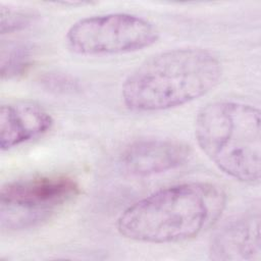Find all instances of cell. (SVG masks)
I'll return each mask as SVG.
<instances>
[{
	"label": "cell",
	"mask_w": 261,
	"mask_h": 261,
	"mask_svg": "<svg viewBox=\"0 0 261 261\" xmlns=\"http://www.w3.org/2000/svg\"><path fill=\"white\" fill-rule=\"evenodd\" d=\"M158 28L130 13H107L81 18L66 32L68 49L79 55L103 56L137 52L154 45Z\"/></svg>",
	"instance_id": "277c9868"
},
{
	"label": "cell",
	"mask_w": 261,
	"mask_h": 261,
	"mask_svg": "<svg viewBox=\"0 0 261 261\" xmlns=\"http://www.w3.org/2000/svg\"><path fill=\"white\" fill-rule=\"evenodd\" d=\"M221 75L222 63L214 52L200 47L173 48L138 65L121 85V99L136 112L167 110L206 95Z\"/></svg>",
	"instance_id": "7a4b0ae2"
},
{
	"label": "cell",
	"mask_w": 261,
	"mask_h": 261,
	"mask_svg": "<svg viewBox=\"0 0 261 261\" xmlns=\"http://www.w3.org/2000/svg\"><path fill=\"white\" fill-rule=\"evenodd\" d=\"M44 89L58 94L74 93L80 90L79 81L64 72H48L41 79Z\"/></svg>",
	"instance_id": "8fae6325"
},
{
	"label": "cell",
	"mask_w": 261,
	"mask_h": 261,
	"mask_svg": "<svg viewBox=\"0 0 261 261\" xmlns=\"http://www.w3.org/2000/svg\"><path fill=\"white\" fill-rule=\"evenodd\" d=\"M37 15L35 12L1 5L0 8V32L1 35H9L18 31H21L35 22Z\"/></svg>",
	"instance_id": "30bf717a"
},
{
	"label": "cell",
	"mask_w": 261,
	"mask_h": 261,
	"mask_svg": "<svg viewBox=\"0 0 261 261\" xmlns=\"http://www.w3.org/2000/svg\"><path fill=\"white\" fill-rule=\"evenodd\" d=\"M225 206L226 194L216 184H177L128 206L118 216L116 229L121 237L140 243H179L213 226Z\"/></svg>",
	"instance_id": "6da1fadb"
},
{
	"label": "cell",
	"mask_w": 261,
	"mask_h": 261,
	"mask_svg": "<svg viewBox=\"0 0 261 261\" xmlns=\"http://www.w3.org/2000/svg\"><path fill=\"white\" fill-rule=\"evenodd\" d=\"M209 257L216 261L255 260L261 255L260 215L249 211L216 229L209 243Z\"/></svg>",
	"instance_id": "52a82bcc"
},
{
	"label": "cell",
	"mask_w": 261,
	"mask_h": 261,
	"mask_svg": "<svg viewBox=\"0 0 261 261\" xmlns=\"http://www.w3.org/2000/svg\"><path fill=\"white\" fill-rule=\"evenodd\" d=\"M258 108L236 101H214L197 113L194 133L207 158L224 174L244 184L259 182L261 128Z\"/></svg>",
	"instance_id": "3957f363"
},
{
	"label": "cell",
	"mask_w": 261,
	"mask_h": 261,
	"mask_svg": "<svg viewBox=\"0 0 261 261\" xmlns=\"http://www.w3.org/2000/svg\"><path fill=\"white\" fill-rule=\"evenodd\" d=\"M192 155L189 145L170 139H143L129 144L121 153L119 163L133 176L160 174L186 164Z\"/></svg>",
	"instance_id": "8992f818"
},
{
	"label": "cell",
	"mask_w": 261,
	"mask_h": 261,
	"mask_svg": "<svg viewBox=\"0 0 261 261\" xmlns=\"http://www.w3.org/2000/svg\"><path fill=\"white\" fill-rule=\"evenodd\" d=\"M34 51L24 42L2 43L0 53L1 79L12 80L25 73L33 64Z\"/></svg>",
	"instance_id": "9c48e42d"
},
{
	"label": "cell",
	"mask_w": 261,
	"mask_h": 261,
	"mask_svg": "<svg viewBox=\"0 0 261 261\" xmlns=\"http://www.w3.org/2000/svg\"><path fill=\"white\" fill-rule=\"evenodd\" d=\"M80 194V186L67 175H41L15 179L0 191L2 228L34 227L51 218Z\"/></svg>",
	"instance_id": "5b68a950"
},
{
	"label": "cell",
	"mask_w": 261,
	"mask_h": 261,
	"mask_svg": "<svg viewBox=\"0 0 261 261\" xmlns=\"http://www.w3.org/2000/svg\"><path fill=\"white\" fill-rule=\"evenodd\" d=\"M53 125L50 113L34 102L2 104L0 108V148L10 150L42 137Z\"/></svg>",
	"instance_id": "ba28073f"
}]
</instances>
